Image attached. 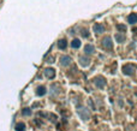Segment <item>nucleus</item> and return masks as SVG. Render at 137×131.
Segmentation results:
<instances>
[{"instance_id": "nucleus-18", "label": "nucleus", "mask_w": 137, "mask_h": 131, "mask_svg": "<svg viewBox=\"0 0 137 131\" xmlns=\"http://www.w3.org/2000/svg\"><path fill=\"white\" fill-rule=\"evenodd\" d=\"M118 29L119 30H126V27H124V25H118Z\"/></svg>"}, {"instance_id": "nucleus-3", "label": "nucleus", "mask_w": 137, "mask_h": 131, "mask_svg": "<svg viewBox=\"0 0 137 131\" xmlns=\"http://www.w3.org/2000/svg\"><path fill=\"white\" fill-rule=\"evenodd\" d=\"M95 86L97 88H100V89L103 88L105 86H106V79H105L103 77H101V76H100V77H96L95 78Z\"/></svg>"}, {"instance_id": "nucleus-16", "label": "nucleus", "mask_w": 137, "mask_h": 131, "mask_svg": "<svg viewBox=\"0 0 137 131\" xmlns=\"http://www.w3.org/2000/svg\"><path fill=\"white\" fill-rule=\"evenodd\" d=\"M71 46H72L73 48H78V47L81 46V41H80V40H77V39H75V40L71 42Z\"/></svg>"}, {"instance_id": "nucleus-4", "label": "nucleus", "mask_w": 137, "mask_h": 131, "mask_svg": "<svg viewBox=\"0 0 137 131\" xmlns=\"http://www.w3.org/2000/svg\"><path fill=\"white\" fill-rule=\"evenodd\" d=\"M102 46H103V48H105V49H108V51H111V49L113 48V44H112V40H111L110 37H106V39H103Z\"/></svg>"}, {"instance_id": "nucleus-10", "label": "nucleus", "mask_w": 137, "mask_h": 131, "mask_svg": "<svg viewBox=\"0 0 137 131\" xmlns=\"http://www.w3.org/2000/svg\"><path fill=\"white\" fill-rule=\"evenodd\" d=\"M103 30H105V28H103L102 24H96L95 27H94V31H95L96 34H101V33H103Z\"/></svg>"}, {"instance_id": "nucleus-1", "label": "nucleus", "mask_w": 137, "mask_h": 131, "mask_svg": "<svg viewBox=\"0 0 137 131\" xmlns=\"http://www.w3.org/2000/svg\"><path fill=\"white\" fill-rule=\"evenodd\" d=\"M77 113H78V116L82 118L83 120H87V119H89V111H88V108H85V107H80L78 109H77Z\"/></svg>"}, {"instance_id": "nucleus-7", "label": "nucleus", "mask_w": 137, "mask_h": 131, "mask_svg": "<svg viewBox=\"0 0 137 131\" xmlns=\"http://www.w3.org/2000/svg\"><path fill=\"white\" fill-rule=\"evenodd\" d=\"M84 52H85V54H93L95 52V48H94L93 44H87L85 48H84Z\"/></svg>"}, {"instance_id": "nucleus-12", "label": "nucleus", "mask_w": 137, "mask_h": 131, "mask_svg": "<svg viewBox=\"0 0 137 131\" xmlns=\"http://www.w3.org/2000/svg\"><path fill=\"white\" fill-rule=\"evenodd\" d=\"M127 21H129V23H131V24L136 23V22H137V16H136V13H131V15L127 17Z\"/></svg>"}, {"instance_id": "nucleus-5", "label": "nucleus", "mask_w": 137, "mask_h": 131, "mask_svg": "<svg viewBox=\"0 0 137 131\" xmlns=\"http://www.w3.org/2000/svg\"><path fill=\"white\" fill-rule=\"evenodd\" d=\"M60 64H61L63 66H68V65L71 64V58H70L68 55H63V57H60Z\"/></svg>"}, {"instance_id": "nucleus-2", "label": "nucleus", "mask_w": 137, "mask_h": 131, "mask_svg": "<svg viewBox=\"0 0 137 131\" xmlns=\"http://www.w3.org/2000/svg\"><path fill=\"white\" fill-rule=\"evenodd\" d=\"M123 72L125 73V75H127V76H131V75H134V72H135V66H132V65H130V64H126V65H124Z\"/></svg>"}, {"instance_id": "nucleus-6", "label": "nucleus", "mask_w": 137, "mask_h": 131, "mask_svg": "<svg viewBox=\"0 0 137 131\" xmlns=\"http://www.w3.org/2000/svg\"><path fill=\"white\" fill-rule=\"evenodd\" d=\"M45 76L47 77V78H54L55 77V71H54V69H46L45 70Z\"/></svg>"}, {"instance_id": "nucleus-11", "label": "nucleus", "mask_w": 137, "mask_h": 131, "mask_svg": "<svg viewBox=\"0 0 137 131\" xmlns=\"http://www.w3.org/2000/svg\"><path fill=\"white\" fill-rule=\"evenodd\" d=\"M14 129H16V131H25V124L24 123H18V124H16Z\"/></svg>"}, {"instance_id": "nucleus-14", "label": "nucleus", "mask_w": 137, "mask_h": 131, "mask_svg": "<svg viewBox=\"0 0 137 131\" xmlns=\"http://www.w3.org/2000/svg\"><path fill=\"white\" fill-rule=\"evenodd\" d=\"M66 46H68V42H66V40H60L59 42H58V47H59V49H65L66 48Z\"/></svg>"}, {"instance_id": "nucleus-9", "label": "nucleus", "mask_w": 137, "mask_h": 131, "mask_svg": "<svg viewBox=\"0 0 137 131\" xmlns=\"http://www.w3.org/2000/svg\"><path fill=\"white\" fill-rule=\"evenodd\" d=\"M46 93H47V90H46V88L43 87V86H41V87H37V89H36V94H37L39 96H43Z\"/></svg>"}, {"instance_id": "nucleus-15", "label": "nucleus", "mask_w": 137, "mask_h": 131, "mask_svg": "<svg viewBox=\"0 0 137 131\" xmlns=\"http://www.w3.org/2000/svg\"><path fill=\"white\" fill-rule=\"evenodd\" d=\"M115 40H117V42H124V41H125V36H124L123 34L118 33V34L115 35Z\"/></svg>"}, {"instance_id": "nucleus-17", "label": "nucleus", "mask_w": 137, "mask_h": 131, "mask_svg": "<svg viewBox=\"0 0 137 131\" xmlns=\"http://www.w3.org/2000/svg\"><path fill=\"white\" fill-rule=\"evenodd\" d=\"M22 114H23V116H30V114H31V109H30V108H24V109L22 111Z\"/></svg>"}, {"instance_id": "nucleus-8", "label": "nucleus", "mask_w": 137, "mask_h": 131, "mask_svg": "<svg viewBox=\"0 0 137 131\" xmlns=\"http://www.w3.org/2000/svg\"><path fill=\"white\" fill-rule=\"evenodd\" d=\"M80 64L82 66H88L90 64V60L87 58V57H80Z\"/></svg>"}, {"instance_id": "nucleus-13", "label": "nucleus", "mask_w": 137, "mask_h": 131, "mask_svg": "<svg viewBox=\"0 0 137 131\" xmlns=\"http://www.w3.org/2000/svg\"><path fill=\"white\" fill-rule=\"evenodd\" d=\"M49 94H51V95H58V94H59V87H58V86H52V87H51V91H49Z\"/></svg>"}]
</instances>
